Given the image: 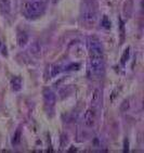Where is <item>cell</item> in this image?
<instances>
[{
  "label": "cell",
  "mask_w": 144,
  "mask_h": 153,
  "mask_svg": "<svg viewBox=\"0 0 144 153\" xmlns=\"http://www.w3.org/2000/svg\"><path fill=\"white\" fill-rule=\"evenodd\" d=\"M44 9H46V4L44 1H34L26 6V14L32 19L38 18L39 15L44 13Z\"/></svg>",
  "instance_id": "7a4b0ae2"
},
{
  "label": "cell",
  "mask_w": 144,
  "mask_h": 153,
  "mask_svg": "<svg viewBox=\"0 0 144 153\" xmlns=\"http://www.w3.org/2000/svg\"><path fill=\"white\" fill-rule=\"evenodd\" d=\"M61 72V66L60 65H53L52 68L50 70V73H51V76L52 77H55L58 76V74Z\"/></svg>",
  "instance_id": "30bf717a"
},
{
  "label": "cell",
  "mask_w": 144,
  "mask_h": 153,
  "mask_svg": "<svg viewBox=\"0 0 144 153\" xmlns=\"http://www.w3.org/2000/svg\"><path fill=\"white\" fill-rule=\"evenodd\" d=\"M128 109H129V101L125 100L123 102V104H121V106H120V111H121V112H126Z\"/></svg>",
  "instance_id": "9a60e30c"
},
{
  "label": "cell",
  "mask_w": 144,
  "mask_h": 153,
  "mask_svg": "<svg viewBox=\"0 0 144 153\" xmlns=\"http://www.w3.org/2000/svg\"><path fill=\"white\" fill-rule=\"evenodd\" d=\"M101 24H102V26L104 27V28H109V27H111V21H109V19L107 18V16H103Z\"/></svg>",
  "instance_id": "4fadbf2b"
},
{
  "label": "cell",
  "mask_w": 144,
  "mask_h": 153,
  "mask_svg": "<svg viewBox=\"0 0 144 153\" xmlns=\"http://www.w3.org/2000/svg\"><path fill=\"white\" fill-rule=\"evenodd\" d=\"M99 100H100V91L99 90H94L93 92V96H92V104H97V102H99Z\"/></svg>",
  "instance_id": "7c38bea8"
},
{
  "label": "cell",
  "mask_w": 144,
  "mask_h": 153,
  "mask_svg": "<svg viewBox=\"0 0 144 153\" xmlns=\"http://www.w3.org/2000/svg\"><path fill=\"white\" fill-rule=\"evenodd\" d=\"M0 47H1V44H0Z\"/></svg>",
  "instance_id": "e0dca14e"
},
{
  "label": "cell",
  "mask_w": 144,
  "mask_h": 153,
  "mask_svg": "<svg viewBox=\"0 0 144 153\" xmlns=\"http://www.w3.org/2000/svg\"><path fill=\"white\" fill-rule=\"evenodd\" d=\"M20 141H21V130L18 129V131L14 134V136H13V140H12V143H13V144H18Z\"/></svg>",
  "instance_id": "5bb4252c"
},
{
  "label": "cell",
  "mask_w": 144,
  "mask_h": 153,
  "mask_svg": "<svg viewBox=\"0 0 144 153\" xmlns=\"http://www.w3.org/2000/svg\"><path fill=\"white\" fill-rule=\"evenodd\" d=\"M90 68L94 75L101 76L105 71V64L102 56H90Z\"/></svg>",
  "instance_id": "3957f363"
},
{
  "label": "cell",
  "mask_w": 144,
  "mask_h": 153,
  "mask_svg": "<svg viewBox=\"0 0 144 153\" xmlns=\"http://www.w3.org/2000/svg\"><path fill=\"white\" fill-rule=\"evenodd\" d=\"M44 101H46V103H47V105L53 106L54 104H55L56 96H55V94L52 91V90H50V89H47V90H44Z\"/></svg>",
  "instance_id": "8992f818"
},
{
  "label": "cell",
  "mask_w": 144,
  "mask_h": 153,
  "mask_svg": "<svg viewBox=\"0 0 144 153\" xmlns=\"http://www.w3.org/2000/svg\"><path fill=\"white\" fill-rule=\"evenodd\" d=\"M28 42V36L25 33H21L20 35L18 36V44L20 45L21 47H23Z\"/></svg>",
  "instance_id": "ba28073f"
},
{
  "label": "cell",
  "mask_w": 144,
  "mask_h": 153,
  "mask_svg": "<svg viewBox=\"0 0 144 153\" xmlns=\"http://www.w3.org/2000/svg\"><path fill=\"white\" fill-rule=\"evenodd\" d=\"M12 88L14 89L15 91H18L22 88V79L20 77H15L14 79H12Z\"/></svg>",
  "instance_id": "9c48e42d"
},
{
  "label": "cell",
  "mask_w": 144,
  "mask_h": 153,
  "mask_svg": "<svg viewBox=\"0 0 144 153\" xmlns=\"http://www.w3.org/2000/svg\"><path fill=\"white\" fill-rule=\"evenodd\" d=\"M0 8L3 12L6 13H9L11 11V3H10V0H0Z\"/></svg>",
  "instance_id": "52a82bcc"
},
{
  "label": "cell",
  "mask_w": 144,
  "mask_h": 153,
  "mask_svg": "<svg viewBox=\"0 0 144 153\" xmlns=\"http://www.w3.org/2000/svg\"><path fill=\"white\" fill-rule=\"evenodd\" d=\"M95 118H97V113L94 109H89L86 111L83 115V124L87 127H93L95 124Z\"/></svg>",
  "instance_id": "5b68a950"
},
{
  "label": "cell",
  "mask_w": 144,
  "mask_h": 153,
  "mask_svg": "<svg viewBox=\"0 0 144 153\" xmlns=\"http://www.w3.org/2000/svg\"><path fill=\"white\" fill-rule=\"evenodd\" d=\"M128 56H129V49H127V50L125 51L123 58H121V63H123V64L126 63V59H128Z\"/></svg>",
  "instance_id": "2e32d148"
},
{
  "label": "cell",
  "mask_w": 144,
  "mask_h": 153,
  "mask_svg": "<svg viewBox=\"0 0 144 153\" xmlns=\"http://www.w3.org/2000/svg\"><path fill=\"white\" fill-rule=\"evenodd\" d=\"M40 50L41 49H40V46H39L38 42H35V44L32 46V48H30V51L32 52V54H36V56L40 53Z\"/></svg>",
  "instance_id": "8fae6325"
},
{
  "label": "cell",
  "mask_w": 144,
  "mask_h": 153,
  "mask_svg": "<svg viewBox=\"0 0 144 153\" xmlns=\"http://www.w3.org/2000/svg\"><path fill=\"white\" fill-rule=\"evenodd\" d=\"M97 10L94 9L92 6H85V8L82 9L81 12V19L82 21L87 24H92L97 21Z\"/></svg>",
  "instance_id": "277c9868"
},
{
  "label": "cell",
  "mask_w": 144,
  "mask_h": 153,
  "mask_svg": "<svg viewBox=\"0 0 144 153\" xmlns=\"http://www.w3.org/2000/svg\"><path fill=\"white\" fill-rule=\"evenodd\" d=\"M88 49L90 56H103V45L101 40L95 36H90L88 38Z\"/></svg>",
  "instance_id": "6da1fadb"
}]
</instances>
